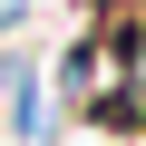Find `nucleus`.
Masks as SVG:
<instances>
[{
    "mask_svg": "<svg viewBox=\"0 0 146 146\" xmlns=\"http://www.w3.org/2000/svg\"><path fill=\"white\" fill-rule=\"evenodd\" d=\"M68 107L88 127L146 136V0H98L88 39L68 49Z\"/></svg>",
    "mask_w": 146,
    "mask_h": 146,
    "instance_id": "nucleus-1",
    "label": "nucleus"
}]
</instances>
